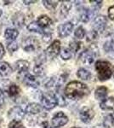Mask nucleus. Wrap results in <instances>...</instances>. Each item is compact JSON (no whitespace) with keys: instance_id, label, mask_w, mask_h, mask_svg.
I'll use <instances>...</instances> for the list:
<instances>
[{"instance_id":"obj_1","label":"nucleus","mask_w":114,"mask_h":128,"mask_svg":"<svg viewBox=\"0 0 114 128\" xmlns=\"http://www.w3.org/2000/svg\"><path fill=\"white\" fill-rule=\"evenodd\" d=\"M65 95L71 100H80L90 93V88L84 83L80 81H72L65 88Z\"/></svg>"},{"instance_id":"obj_2","label":"nucleus","mask_w":114,"mask_h":128,"mask_svg":"<svg viewBox=\"0 0 114 128\" xmlns=\"http://www.w3.org/2000/svg\"><path fill=\"white\" fill-rule=\"evenodd\" d=\"M95 70L97 72L98 79L101 81L108 80L113 75L112 65L107 61H101V60L97 61L95 62Z\"/></svg>"},{"instance_id":"obj_3","label":"nucleus","mask_w":114,"mask_h":128,"mask_svg":"<svg viewBox=\"0 0 114 128\" xmlns=\"http://www.w3.org/2000/svg\"><path fill=\"white\" fill-rule=\"evenodd\" d=\"M97 56H99V49L95 44H92L81 53L79 58L84 64L91 65Z\"/></svg>"},{"instance_id":"obj_4","label":"nucleus","mask_w":114,"mask_h":128,"mask_svg":"<svg viewBox=\"0 0 114 128\" xmlns=\"http://www.w3.org/2000/svg\"><path fill=\"white\" fill-rule=\"evenodd\" d=\"M40 102H41V104H42L43 108H44L45 109H47V110H51V109H53L56 105H58L55 93H54L52 92L43 93L40 98Z\"/></svg>"},{"instance_id":"obj_5","label":"nucleus","mask_w":114,"mask_h":128,"mask_svg":"<svg viewBox=\"0 0 114 128\" xmlns=\"http://www.w3.org/2000/svg\"><path fill=\"white\" fill-rule=\"evenodd\" d=\"M39 47L40 45H39L38 40L34 37H28L22 42V48L25 51H27V52L37 50Z\"/></svg>"},{"instance_id":"obj_6","label":"nucleus","mask_w":114,"mask_h":128,"mask_svg":"<svg viewBox=\"0 0 114 128\" xmlns=\"http://www.w3.org/2000/svg\"><path fill=\"white\" fill-rule=\"evenodd\" d=\"M107 25V17L102 15L97 16L94 20V24H93V28L94 31L97 34H101L106 30Z\"/></svg>"},{"instance_id":"obj_7","label":"nucleus","mask_w":114,"mask_h":128,"mask_svg":"<svg viewBox=\"0 0 114 128\" xmlns=\"http://www.w3.org/2000/svg\"><path fill=\"white\" fill-rule=\"evenodd\" d=\"M68 122V117L63 112H58L53 116L51 123H52L53 127L59 128L64 126L67 125Z\"/></svg>"},{"instance_id":"obj_8","label":"nucleus","mask_w":114,"mask_h":128,"mask_svg":"<svg viewBox=\"0 0 114 128\" xmlns=\"http://www.w3.org/2000/svg\"><path fill=\"white\" fill-rule=\"evenodd\" d=\"M79 117L82 122L89 124L93 120L95 117V111L89 107H84L79 112Z\"/></svg>"},{"instance_id":"obj_9","label":"nucleus","mask_w":114,"mask_h":128,"mask_svg":"<svg viewBox=\"0 0 114 128\" xmlns=\"http://www.w3.org/2000/svg\"><path fill=\"white\" fill-rule=\"evenodd\" d=\"M24 115H25L24 110L19 106H16L10 108L9 113H8L9 118L11 119L12 120H15V121H20L23 119Z\"/></svg>"},{"instance_id":"obj_10","label":"nucleus","mask_w":114,"mask_h":128,"mask_svg":"<svg viewBox=\"0 0 114 128\" xmlns=\"http://www.w3.org/2000/svg\"><path fill=\"white\" fill-rule=\"evenodd\" d=\"M60 51H61V42L59 40H55L47 48L46 55L50 58H55L59 55Z\"/></svg>"},{"instance_id":"obj_11","label":"nucleus","mask_w":114,"mask_h":128,"mask_svg":"<svg viewBox=\"0 0 114 128\" xmlns=\"http://www.w3.org/2000/svg\"><path fill=\"white\" fill-rule=\"evenodd\" d=\"M73 30V24L72 22H66L58 26V34L61 38H66L72 34Z\"/></svg>"},{"instance_id":"obj_12","label":"nucleus","mask_w":114,"mask_h":128,"mask_svg":"<svg viewBox=\"0 0 114 128\" xmlns=\"http://www.w3.org/2000/svg\"><path fill=\"white\" fill-rule=\"evenodd\" d=\"M100 107L102 110L107 111V112H113L111 114L114 117V98L111 96V98H106L104 101L100 104Z\"/></svg>"},{"instance_id":"obj_13","label":"nucleus","mask_w":114,"mask_h":128,"mask_svg":"<svg viewBox=\"0 0 114 128\" xmlns=\"http://www.w3.org/2000/svg\"><path fill=\"white\" fill-rule=\"evenodd\" d=\"M45 56H41L40 58L38 59V61H37L36 62V65H35L34 68H33V71L35 74H36L37 76H43L45 74L44 72V68H43V62H45Z\"/></svg>"},{"instance_id":"obj_14","label":"nucleus","mask_w":114,"mask_h":128,"mask_svg":"<svg viewBox=\"0 0 114 128\" xmlns=\"http://www.w3.org/2000/svg\"><path fill=\"white\" fill-rule=\"evenodd\" d=\"M37 23L41 28L43 30L45 28H49V26H51L52 24V20L48 16L46 15H43V16H40L38 18V20H37Z\"/></svg>"},{"instance_id":"obj_15","label":"nucleus","mask_w":114,"mask_h":128,"mask_svg":"<svg viewBox=\"0 0 114 128\" xmlns=\"http://www.w3.org/2000/svg\"><path fill=\"white\" fill-rule=\"evenodd\" d=\"M107 93H108V90L106 86H100L95 90V98L96 100L102 102L107 98Z\"/></svg>"},{"instance_id":"obj_16","label":"nucleus","mask_w":114,"mask_h":128,"mask_svg":"<svg viewBox=\"0 0 114 128\" xmlns=\"http://www.w3.org/2000/svg\"><path fill=\"white\" fill-rule=\"evenodd\" d=\"M23 81L27 86H30V87H32V88H37V87H38V86H39V82H38V80H37V78L29 74L25 75Z\"/></svg>"},{"instance_id":"obj_17","label":"nucleus","mask_w":114,"mask_h":128,"mask_svg":"<svg viewBox=\"0 0 114 128\" xmlns=\"http://www.w3.org/2000/svg\"><path fill=\"white\" fill-rule=\"evenodd\" d=\"M105 52L111 59H114V40H111L105 43L103 45Z\"/></svg>"},{"instance_id":"obj_18","label":"nucleus","mask_w":114,"mask_h":128,"mask_svg":"<svg viewBox=\"0 0 114 128\" xmlns=\"http://www.w3.org/2000/svg\"><path fill=\"white\" fill-rule=\"evenodd\" d=\"M12 73V68L6 62H0V76L7 77Z\"/></svg>"},{"instance_id":"obj_19","label":"nucleus","mask_w":114,"mask_h":128,"mask_svg":"<svg viewBox=\"0 0 114 128\" xmlns=\"http://www.w3.org/2000/svg\"><path fill=\"white\" fill-rule=\"evenodd\" d=\"M42 108L36 102H32V104H29L26 108V113L30 114H38L41 112Z\"/></svg>"},{"instance_id":"obj_20","label":"nucleus","mask_w":114,"mask_h":128,"mask_svg":"<svg viewBox=\"0 0 114 128\" xmlns=\"http://www.w3.org/2000/svg\"><path fill=\"white\" fill-rule=\"evenodd\" d=\"M15 68L19 73L26 72L29 68V62L26 60H19L15 62Z\"/></svg>"},{"instance_id":"obj_21","label":"nucleus","mask_w":114,"mask_h":128,"mask_svg":"<svg viewBox=\"0 0 114 128\" xmlns=\"http://www.w3.org/2000/svg\"><path fill=\"white\" fill-rule=\"evenodd\" d=\"M94 16V12L92 11L90 9H84L82 10V12H81V15H80V20L82 22H88L91 18L93 17Z\"/></svg>"},{"instance_id":"obj_22","label":"nucleus","mask_w":114,"mask_h":128,"mask_svg":"<svg viewBox=\"0 0 114 128\" xmlns=\"http://www.w3.org/2000/svg\"><path fill=\"white\" fill-rule=\"evenodd\" d=\"M19 35V32L16 29H13V28H8L4 32V37L6 40L14 41Z\"/></svg>"},{"instance_id":"obj_23","label":"nucleus","mask_w":114,"mask_h":128,"mask_svg":"<svg viewBox=\"0 0 114 128\" xmlns=\"http://www.w3.org/2000/svg\"><path fill=\"white\" fill-rule=\"evenodd\" d=\"M6 92L8 93L9 96H15L17 95H19L20 92V89L18 86H16L15 84H9V86H8Z\"/></svg>"},{"instance_id":"obj_24","label":"nucleus","mask_w":114,"mask_h":128,"mask_svg":"<svg viewBox=\"0 0 114 128\" xmlns=\"http://www.w3.org/2000/svg\"><path fill=\"white\" fill-rule=\"evenodd\" d=\"M77 76L83 80H89L91 78V74L87 69L84 68H81L77 72Z\"/></svg>"},{"instance_id":"obj_25","label":"nucleus","mask_w":114,"mask_h":128,"mask_svg":"<svg viewBox=\"0 0 114 128\" xmlns=\"http://www.w3.org/2000/svg\"><path fill=\"white\" fill-rule=\"evenodd\" d=\"M72 8V2L71 1H64L62 2L61 8V15L63 16L64 18L67 16L69 13V10Z\"/></svg>"},{"instance_id":"obj_26","label":"nucleus","mask_w":114,"mask_h":128,"mask_svg":"<svg viewBox=\"0 0 114 128\" xmlns=\"http://www.w3.org/2000/svg\"><path fill=\"white\" fill-rule=\"evenodd\" d=\"M13 22L14 26L17 28H21L22 25L24 24V16L22 14L17 13L13 16Z\"/></svg>"},{"instance_id":"obj_27","label":"nucleus","mask_w":114,"mask_h":128,"mask_svg":"<svg viewBox=\"0 0 114 128\" xmlns=\"http://www.w3.org/2000/svg\"><path fill=\"white\" fill-rule=\"evenodd\" d=\"M27 29L30 31V32H38V34H43V32H44V30H43L42 28L38 26L36 22H31V23L27 26Z\"/></svg>"},{"instance_id":"obj_28","label":"nucleus","mask_w":114,"mask_h":128,"mask_svg":"<svg viewBox=\"0 0 114 128\" xmlns=\"http://www.w3.org/2000/svg\"><path fill=\"white\" fill-rule=\"evenodd\" d=\"M74 35H75V37L78 40H82V38H84L86 36V30L82 26H80L75 30Z\"/></svg>"},{"instance_id":"obj_29","label":"nucleus","mask_w":114,"mask_h":128,"mask_svg":"<svg viewBox=\"0 0 114 128\" xmlns=\"http://www.w3.org/2000/svg\"><path fill=\"white\" fill-rule=\"evenodd\" d=\"M60 54H61V57L63 60H69L72 57V52L69 48H63L60 51Z\"/></svg>"},{"instance_id":"obj_30","label":"nucleus","mask_w":114,"mask_h":128,"mask_svg":"<svg viewBox=\"0 0 114 128\" xmlns=\"http://www.w3.org/2000/svg\"><path fill=\"white\" fill-rule=\"evenodd\" d=\"M81 44L82 43L79 42V41H72L70 42V45H69V49L71 50L72 52H74V53H77L78 50H80L81 48Z\"/></svg>"},{"instance_id":"obj_31","label":"nucleus","mask_w":114,"mask_h":128,"mask_svg":"<svg viewBox=\"0 0 114 128\" xmlns=\"http://www.w3.org/2000/svg\"><path fill=\"white\" fill-rule=\"evenodd\" d=\"M98 38H99V34H97L94 30L90 32L88 34V35H87V41H88V42H91V43L95 42Z\"/></svg>"},{"instance_id":"obj_32","label":"nucleus","mask_w":114,"mask_h":128,"mask_svg":"<svg viewBox=\"0 0 114 128\" xmlns=\"http://www.w3.org/2000/svg\"><path fill=\"white\" fill-rule=\"evenodd\" d=\"M59 2L58 1H47V0H44L43 1V4L44 5V7L48 10H55L56 8V6L58 4Z\"/></svg>"},{"instance_id":"obj_33","label":"nucleus","mask_w":114,"mask_h":128,"mask_svg":"<svg viewBox=\"0 0 114 128\" xmlns=\"http://www.w3.org/2000/svg\"><path fill=\"white\" fill-rule=\"evenodd\" d=\"M7 50L9 51L10 53H13L14 51H16L18 50V44L16 42L14 41H11V42H9L7 44Z\"/></svg>"},{"instance_id":"obj_34","label":"nucleus","mask_w":114,"mask_h":128,"mask_svg":"<svg viewBox=\"0 0 114 128\" xmlns=\"http://www.w3.org/2000/svg\"><path fill=\"white\" fill-rule=\"evenodd\" d=\"M9 128H26L20 123V121H15V120H12L9 123Z\"/></svg>"},{"instance_id":"obj_35","label":"nucleus","mask_w":114,"mask_h":128,"mask_svg":"<svg viewBox=\"0 0 114 128\" xmlns=\"http://www.w3.org/2000/svg\"><path fill=\"white\" fill-rule=\"evenodd\" d=\"M107 14H108V17L111 20H114V5L111 6V7L108 9V11H107Z\"/></svg>"},{"instance_id":"obj_36","label":"nucleus","mask_w":114,"mask_h":128,"mask_svg":"<svg viewBox=\"0 0 114 128\" xmlns=\"http://www.w3.org/2000/svg\"><path fill=\"white\" fill-rule=\"evenodd\" d=\"M43 40L44 42H49L51 40V34L49 32H44L43 34Z\"/></svg>"},{"instance_id":"obj_37","label":"nucleus","mask_w":114,"mask_h":128,"mask_svg":"<svg viewBox=\"0 0 114 128\" xmlns=\"http://www.w3.org/2000/svg\"><path fill=\"white\" fill-rule=\"evenodd\" d=\"M4 53H5V51H4V48H3V45L0 43V58H2V57L3 56Z\"/></svg>"},{"instance_id":"obj_38","label":"nucleus","mask_w":114,"mask_h":128,"mask_svg":"<svg viewBox=\"0 0 114 128\" xmlns=\"http://www.w3.org/2000/svg\"><path fill=\"white\" fill-rule=\"evenodd\" d=\"M3 104H4V96L3 94H0V109L3 108Z\"/></svg>"},{"instance_id":"obj_39","label":"nucleus","mask_w":114,"mask_h":128,"mask_svg":"<svg viewBox=\"0 0 114 128\" xmlns=\"http://www.w3.org/2000/svg\"><path fill=\"white\" fill-rule=\"evenodd\" d=\"M37 1H24V3L26 4H34L36 3Z\"/></svg>"},{"instance_id":"obj_40","label":"nucleus","mask_w":114,"mask_h":128,"mask_svg":"<svg viewBox=\"0 0 114 128\" xmlns=\"http://www.w3.org/2000/svg\"><path fill=\"white\" fill-rule=\"evenodd\" d=\"M43 125H44V128H50L49 126V125H48L47 122H44V123H43Z\"/></svg>"},{"instance_id":"obj_41","label":"nucleus","mask_w":114,"mask_h":128,"mask_svg":"<svg viewBox=\"0 0 114 128\" xmlns=\"http://www.w3.org/2000/svg\"><path fill=\"white\" fill-rule=\"evenodd\" d=\"M113 77H114V68H113Z\"/></svg>"},{"instance_id":"obj_42","label":"nucleus","mask_w":114,"mask_h":128,"mask_svg":"<svg viewBox=\"0 0 114 128\" xmlns=\"http://www.w3.org/2000/svg\"><path fill=\"white\" fill-rule=\"evenodd\" d=\"M2 16V10H0V16Z\"/></svg>"},{"instance_id":"obj_43","label":"nucleus","mask_w":114,"mask_h":128,"mask_svg":"<svg viewBox=\"0 0 114 128\" xmlns=\"http://www.w3.org/2000/svg\"><path fill=\"white\" fill-rule=\"evenodd\" d=\"M72 128H79V127H72Z\"/></svg>"},{"instance_id":"obj_44","label":"nucleus","mask_w":114,"mask_h":128,"mask_svg":"<svg viewBox=\"0 0 114 128\" xmlns=\"http://www.w3.org/2000/svg\"><path fill=\"white\" fill-rule=\"evenodd\" d=\"M0 124H1V119H0Z\"/></svg>"}]
</instances>
